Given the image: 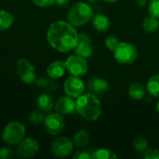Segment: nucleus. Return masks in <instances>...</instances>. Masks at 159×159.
Returning <instances> with one entry per match:
<instances>
[{"label":"nucleus","mask_w":159,"mask_h":159,"mask_svg":"<svg viewBox=\"0 0 159 159\" xmlns=\"http://www.w3.org/2000/svg\"><path fill=\"white\" fill-rule=\"evenodd\" d=\"M47 39L55 50L67 53L75 49L78 40V34L75 26L70 22L58 20L51 23L48 27Z\"/></svg>","instance_id":"1"},{"label":"nucleus","mask_w":159,"mask_h":159,"mask_svg":"<svg viewBox=\"0 0 159 159\" xmlns=\"http://www.w3.org/2000/svg\"><path fill=\"white\" fill-rule=\"evenodd\" d=\"M76 112L85 119L89 121L97 120L102 115V103L97 96L87 93L77 97L75 101Z\"/></svg>","instance_id":"2"},{"label":"nucleus","mask_w":159,"mask_h":159,"mask_svg":"<svg viewBox=\"0 0 159 159\" xmlns=\"http://www.w3.org/2000/svg\"><path fill=\"white\" fill-rule=\"evenodd\" d=\"M93 18L92 7L84 2L74 4L67 12V20L75 27L82 26Z\"/></svg>","instance_id":"3"},{"label":"nucleus","mask_w":159,"mask_h":159,"mask_svg":"<svg viewBox=\"0 0 159 159\" xmlns=\"http://www.w3.org/2000/svg\"><path fill=\"white\" fill-rule=\"evenodd\" d=\"M25 125L19 121H12L8 123L3 129L2 138L8 144L20 143L25 136Z\"/></svg>","instance_id":"4"},{"label":"nucleus","mask_w":159,"mask_h":159,"mask_svg":"<svg viewBox=\"0 0 159 159\" xmlns=\"http://www.w3.org/2000/svg\"><path fill=\"white\" fill-rule=\"evenodd\" d=\"M113 52L116 61L121 64H131L138 58L137 48L128 42L119 43Z\"/></svg>","instance_id":"5"},{"label":"nucleus","mask_w":159,"mask_h":159,"mask_svg":"<svg viewBox=\"0 0 159 159\" xmlns=\"http://www.w3.org/2000/svg\"><path fill=\"white\" fill-rule=\"evenodd\" d=\"M16 70L19 78L26 83V84H32L35 82L36 80V74L34 66L32 64V62L27 59H20L16 65Z\"/></svg>","instance_id":"6"},{"label":"nucleus","mask_w":159,"mask_h":159,"mask_svg":"<svg viewBox=\"0 0 159 159\" xmlns=\"http://www.w3.org/2000/svg\"><path fill=\"white\" fill-rule=\"evenodd\" d=\"M65 65L66 70L72 75H85L89 70V65L86 61V58L77 54L68 57L65 61Z\"/></svg>","instance_id":"7"},{"label":"nucleus","mask_w":159,"mask_h":159,"mask_svg":"<svg viewBox=\"0 0 159 159\" xmlns=\"http://www.w3.org/2000/svg\"><path fill=\"white\" fill-rule=\"evenodd\" d=\"M44 126L46 131L52 135L56 136L59 135L64 129L65 123L64 119L60 113H50L47 115L44 118Z\"/></svg>","instance_id":"8"},{"label":"nucleus","mask_w":159,"mask_h":159,"mask_svg":"<svg viewBox=\"0 0 159 159\" xmlns=\"http://www.w3.org/2000/svg\"><path fill=\"white\" fill-rule=\"evenodd\" d=\"M50 150L51 153L57 157H67L74 150V143L67 137H58L51 143Z\"/></svg>","instance_id":"9"},{"label":"nucleus","mask_w":159,"mask_h":159,"mask_svg":"<svg viewBox=\"0 0 159 159\" xmlns=\"http://www.w3.org/2000/svg\"><path fill=\"white\" fill-rule=\"evenodd\" d=\"M39 150L38 142L34 138L23 139L20 143H18L16 154L19 157L29 158L37 154Z\"/></svg>","instance_id":"10"},{"label":"nucleus","mask_w":159,"mask_h":159,"mask_svg":"<svg viewBox=\"0 0 159 159\" xmlns=\"http://www.w3.org/2000/svg\"><path fill=\"white\" fill-rule=\"evenodd\" d=\"M63 89L66 95L72 98H77L83 94L85 90V85L79 76L72 75L65 80Z\"/></svg>","instance_id":"11"},{"label":"nucleus","mask_w":159,"mask_h":159,"mask_svg":"<svg viewBox=\"0 0 159 159\" xmlns=\"http://www.w3.org/2000/svg\"><path fill=\"white\" fill-rule=\"evenodd\" d=\"M75 51L77 55H80L84 58H89L92 55V38L89 34L81 33L78 34V40L75 48Z\"/></svg>","instance_id":"12"},{"label":"nucleus","mask_w":159,"mask_h":159,"mask_svg":"<svg viewBox=\"0 0 159 159\" xmlns=\"http://www.w3.org/2000/svg\"><path fill=\"white\" fill-rule=\"evenodd\" d=\"M55 110L61 114V115H72L75 112H76V106L75 102L73 100L70 96H61L60 97L55 104H54Z\"/></svg>","instance_id":"13"},{"label":"nucleus","mask_w":159,"mask_h":159,"mask_svg":"<svg viewBox=\"0 0 159 159\" xmlns=\"http://www.w3.org/2000/svg\"><path fill=\"white\" fill-rule=\"evenodd\" d=\"M109 89V83L106 79L102 77L93 76L89 79L88 83V90L89 93L99 96L102 95Z\"/></svg>","instance_id":"14"},{"label":"nucleus","mask_w":159,"mask_h":159,"mask_svg":"<svg viewBox=\"0 0 159 159\" xmlns=\"http://www.w3.org/2000/svg\"><path fill=\"white\" fill-rule=\"evenodd\" d=\"M65 72H66V65L65 62L61 61H55L51 62L47 68L48 75L55 80L63 76Z\"/></svg>","instance_id":"15"},{"label":"nucleus","mask_w":159,"mask_h":159,"mask_svg":"<svg viewBox=\"0 0 159 159\" xmlns=\"http://www.w3.org/2000/svg\"><path fill=\"white\" fill-rule=\"evenodd\" d=\"M92 25L98 32L104 33L110 28V20L104 14H97L92 18Z\"/></svg>","instance_id":"16"},{"label":"nucleus","mask_w":159,"mask_h":159,"mask_svg":"<svg viewBox=\"0 0 159 159\" xmlns=\"http://www.w3.org/2000/svg\"><path fill=\"white\" fill-rule=\"evenodd\" d=\"M53 97L48 93H42L37 99V106L42 112H49L54 107Z\"/></svg>","instance_id":"17"},{"label":"nucleus","mask_w":159,"mask_h":159,"mask_svg":"<svg viewBox=\"0 0 159 159\" xmlns=\"http://www.w3.org/2000/svg\"><path fill=\"white\" fill-rule=\"evenodd\" d=\"M73 141L76 146L85 147L89 144V143L90 141V135L87 130L81 129L75 133V135L73 137Z\"/></svg>","instance_id":"18"},{"label":"nucleus","mask_w":159,"mask_h":159,"mask_svg":"<svg viewBox=\"0 0 159 159\" xmlns=\"http://www.w3.org/2000/svg\"><path fill=\"white\" fill-rule=\"evenodd\" d=\"M129 94L133 100H142L145 95V88L141 83H133L129 88Z\"/></svg>","instance_id":"19"},{"label":"nucleus","mask_w":159,"mask_h":159,"mask_svg":"<svg viewBox=\"0 0 159 159\" xmlns=\"http://www.w3.org/2000/svg\"><path fill=\"white\" fill-rule=\"evenodd\" d=\"M14 22L13 15L4 9L0 10V31H5L9 29Z\"/></svg>","instance_id":"20"},{"label":"nucleus","mask_w":159,"mask_h":159,"mask_svg":"<svg viewBox=\"0 0 159 159\" xmlns=\"http://www.w3.org/2000/svg\"><path fill=\"white\" fill-rule=\"evenodd\" d=\"M35 82L39 88L44 89L46 90H55L58 89V83L55 81V79H53L49 76L48 77L40 76L35 80Z\"/></svg>","instance_id":"21"},{"label":"nucleus","mask_w":159,"mask_h":159,"mask_svg":"<svg viewBox=\"0 0 159 159\" xmlns=\"http://www.w3.org/2000/svg\"><path fill=\"white\" fill-rule=\"evenodd\" d=\"M143 29L147 33H153L156 32L159 28V20L158 18L150 15L149 17H146L143 23Z\"/></svg>","instance_id":"22"},{"label":"nucleus","mask_w":159,"mask_h":159,"mask_svg":"<svg viewBox=\"0 0 159 159\" xmlns=\"http://www.w3.org/2000/svg\"><path fill=\"white\" fill-rule=\"evenodd\" d=\"M147 91L154 97H159V75H153L148 80Z\"/></svg>","instance_id":"23"},{"label":"nucleus","mask_w":159,"mask_h":159,"mask_svg":"<svg viewBox=\"0 0 159 159\" xmlns=\"http://www.w3.org/2000/svg\"><path fill=\"white\" fill-rule=\"evenodd\" d=\"M116 157H117L114 152L108 149H104V148L95 151L92 155L93 159H115Z\"/></svg>","instance_id":"24"},{"label":"nucleus","mask_w":159,"mask_h":159,"mask_svg":"<svg viewBox=\"0 0 159 159\" xmlns=\"http://www.w3.org/2000/svg\"><path fill=\"white\" fill-rule=\"evenodd\" d=\"M133 145H134L135 151H137L138 153H143L148 148V142L144 137L139 136L135 139Z\"/></svg>","instance_id":"25"},{"label":"nucleus","mask_w":159,"mask_h":159,"mask_svg":"<svg viewBox=\"0 0 159 159\" xmlns=\"http://www.w3.org/2000/svg\"><path fill=\"white\" fill-rule=\"evenodd\" d=\"M30 122L34 125H39L41 123L44 122V114L42 113V111H33L30 113L29 116H28Z\"/></svg>","instance_id":"26"},{"label":"nucleus","mask_w":159,"mask_h":159,"mask_svg":"<svg viewBox=\"0 0 159 159\" xmlns=\"http://www.w3.org/2000/svg\"><path fill=\"white\" fill-rule=\"evenodd\" d=\"M105 46H106V48L109 49V50H111V51H114L115 50V48L117 47V45L119 44V41H118V39L116 37V36H114V35H111V36H108L106 39H105Z\"/></svg>","instance_id":"27"},{"label":"nucleus","mask_w":159,"mask_h":159,"mask_svg":"<svg viewBox=\"0 0 159 159\" xmlns=\"http://www.w3.org/2000/svg\"><path fill=\"white\" fill-rule=\"evenodd\" d=\"M149 13L152 16L159 18V0H151L150 1Z\"/></svg>","instance_id":"28"},{"label":"nucleus","mask_w":159,"mask_h":159,"mask_svg":"<svg viewBox=\"0 0 159 159\" xmlns=\"http://www.w3.org/2000/svg\"><path fill=\"white\" fill-rule=\"evenodd\" d=\"M14 157V152L9 147H2L0 149V159H9Z\"/></svg>","instance_id":"29"},{"label":"nucleus","mask_w":159,"mask_h":159,"mask_svg":"<svg viewBox=\"0 0 159 159\" xmlns=\"http://www.w3.org/2000/svg\"><path fill=\"white\" fill-rule=\"evenodd\" d=\"M143 157L145 159H159V150L156 148L146 150Z\"/></svg>","instance_id":"30"},{"label":"nucleus","mask_w":159,"mask_h":159,"mask_svg":"<svg viewBox=\"0 0 159 159\" xmlns=\"http://www.w3.org/2000/svg\"><path fill=\"white\" fill-rule=\"evenodd\" d=\"M33 3L40 7H50L55 3V0H32Z\"/></svg>","instance_id":"31"},{"label":"nucleus","mask_w":159,"mask_h":159,"mask_svg":"<svg viewBox=\"0 0 159 159\" xmlns=\"http://www.w3.org/2000/svg\"><path fill=\"white\" fill-rule=\"evenodd\" d=\"M75 159H89L92 158V155H90L88 151H78L74 156Z\"/></svg>","instance_id":"32"},{"label":"nucleus","mask_w":159,"mask_h":159,"mask_svg":"<svg viewBox=\"0 0 159 159\" xmlns=\"http://www.w3.org/2000/svg\"><path fill=\"white\" fill-rule=\"evenodd\" d=\"M70 3V0H55V4L59 7H67Z\"/></svg>","instance_id":"33"},{"label":"nucleus","mask_w":159,"mask_h":159,"mask_svg":"<svg viewBox=\"0 0 159 159\" xmlns=\"http://www.w3.org/2000/svg\"><path fill=\"white\" fill-rule=\"evenodd\" d=\"M135 3H136L139 7H145V6H146V4H147V0H135Z\"/></svg>","instance_id":"34"},{"label":"nucleus","mask_w":159,"mask_h":159,"mask_svg":"<svg viewBox=\"0 0 159 159\" xmlns=\"http://www.w3.org/2000/svg\"><path fill=\"white\" fill-rule=\"evenodd\" d=\"M105 2H108V3H116V2H117V1H119V0H104Z\"/></svg>","instance_id":"35"},{"label":"nucleus","mask_w":159,"mask_h":159,"mask_svg":"<svg viewBox=\"0 0 159 159\" xmlns=\"http://www.w3.org/2000/svg\"><path fill=\"white\" fill-rule=\"evenodd\" d=\"M85 1H87V2H89V3H95V2H97V1H99V0H85Z\"/></svg>","instance_id":"36"},{"label":"nucleus","mask_w":159,"mask_h":159,"mask_svg":"<svg viewBox=\"0 0 159 159\" xmlns=\"http://www.w3.org/2000/svg\"><path fill=\"white\" fill-rule=\"evenodd\" d=\"M157 112L159 113V102H157Z\"/></svg>","instance_id":"37"},{"label":"nucleus","mask_w":159,"mask_h":159,"mask_svg":"<svg viewBox=\"0 0 159 159\" xmlns=\"http://www.w3.org/2000/svg\"><path fill=\"white\" fill-rule=\"evenodd\" d=\"M0 1H1V0H0Z\"/></svg>","instance_id":"38"}]
</instances>
